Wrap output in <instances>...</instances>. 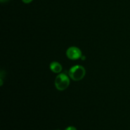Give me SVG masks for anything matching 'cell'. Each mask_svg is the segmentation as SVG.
Listing matches in <instances>:
<instances>
[{
	"mask_svg": "<svg viewBox=\"0 0 130 130\" xmlns=\"http://www.w3.org/2000/svg\"><path fill=\"white\" fill-rule=\"evenodd\" d=\"M66 55L71 60H77L81 58L82 52L79 48L76 46H71L67 49L66 52Z\"/></svg>",
	"mask_w": 130,
	"mask_h": 130,
	"instance_id": "obj_3",
	"label": "cell"
},
{
	"mask_svg": "<svg viewBox=\"0 0 130 130\" xmlns=\"http://www.w3.org/2000/svg\"><path fill=\"white\" fill-rule=\"evenodd\" d=\"M9 0H1V3H5V2H7Z\"/></svg>",
	"mask_w": 130,
	"mask_h": 130,
	"instance_id": "obj_7",
	"label": "cell"
},
{
	"mask_svg": "<svg viewBox=\"0 0 130 130\" xmlns=\"http://www.w3.org/2000/svg\"><path fill=\"white\" fill-rule=\"evenodd\" d=\"M22 1L24 3L28 4L29 3L31 2V1H32V0H22Z\"/></svg>",
	"mask_w": 130,
	"mask_h": 130,
	"instance_id": "obj_6",
	"label": "cell"
},
{
	"mask_svg": "<svg viewBox=\"0 0 130 130\" xmlns=\"http://www.w3.org/2000/svg\"><path fill=\"white\" fill-rule=\"evenodd\" d=\"M86 71L85 69L81 66H75L71 68L69 75L70 77L74 81H78L83 79L85 77Z\"/></svg>",
	"mask_w": 130,
	"mask_h": 130,
	"instance_id": "obj_2",
	"label": "cell"
},
{
	"mask_svg": "<svg viewBox=\"0 0 130 130\" xmlns=\"http://www.w3.org/2000/svg\"><path fill=\"white\" fill-rule=\"evenodd\" d=\"M65 130H77V129L74 126H69L68 127V128H66Z\"/></svg>",
	"mask_w": 130,
	"mask_h": 130,
	"instance_id": "obj_5",
	"label": "cell"
},
{
	"mask_svg": "<svg viewBox=\"0 0 130 130\" xmlns=\"http://www.w3.org/2000/svg\"><path fill=\"white\" fill-rule=\"evenodd\" d=\"M51 71L55 73H60L62 70V67L58 62H53L50 63V66Z\"/></svg>",
	"mask_w": 130,
	"mask_h": 130,
	"instance_id": "obj_4",
	"label": "cell"
},
{
	"mask_svg": "<svg viewBox=\"0 0 130 130\" xmlns=\"http://www.w3.org/2000/svg\"><path fill=\"white\" fill-rule=\"evenodd\" d=\"M70 83V80L68 76L64 73L59 74L56 77L55 85L56 88L59 91H63L67 88Z\"/></svg>",
	"mask_w": 130,
	"mask_h": 130,
	"instance_id": "obj_1",
	"label": "cell"
}]
</instances>
